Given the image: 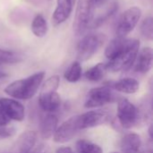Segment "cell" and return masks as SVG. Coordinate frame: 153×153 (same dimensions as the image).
Segmentation results:
<instances>
[{
  "label": "cell",
  "instance_id": "ba28073f",
  "mask_svg": "<svg viewBox=\"0 0 153 153\" xmlns=\"http://www.w3.org/2000/svg\"><path fill=\"white\" fill-rule=\"evenodd\" d=\"M80 130L96 127L108 123L110 120V114L102 109L91 110L77 116Z\"/></svg>",
  "mask_w": 153,
  "mask_h": 153
},
{
  "label": "cell",
  "instance_id": "ac0fdd59",
  "mask_svg": "<svg viewBox=\"0 0 153 153\" xmlns=\"http://www.w3.org/2000/svg\"><path fill=\"white\" fill-rule=\"evenodd\" d=\"M59 84H60L59 75L55 74V75L50 76L43 83L41 90H40V92H39V99L46 98V97H48V96L54 94L55 92H57L56 91L59 87Z\"/></svg>",
  "mask_w": 153,
  "mask_h": 153
},
{
  "label": "cell",
  "instance_id": "d6986e66",
  "mask_svg": "<svg viewBox=\"0 0 153 153\" xmlns=\"http://www.w3.org/2000/svg\"><path fill=\"white\" fill-rule=\"evenodd\" d=\"M31 31L38 38H43L48 30V24L42 14H37L31 22Z\"/></svg>",
  "mask_w": 153,
  "mask_h": 153
},
{
  "label": "cell",
  "instance_id": "d6a6232c",
  "mask_svg": "<svg viewBox=\"0 0 153 153\" xmlns=\"http://www.w3.org/2000/svg\"><path fill=\"white\" fill-rule=\"evenodd\" d=\"M69 1H70V2H71V4H73V5H74V3H75V1H76V0H69Z\"/></svg>",
  "mask_w": 153,
  "mask_h": 153
},
{
  "label": "cell",
  "instance_id": "52a82bcc",
  "mask_svg": "<svg viewBox=\"0 0 153 153\" xmlns=\"http://www.w3.org/2000/svg\"><path fill=\"white\" fill-rule=\"evenodd\" d=\"M114 94L108 86H101L91 89L86 95L84 107L86 108H96L102 107L113 100Z\"/></svg>",
  "mask_w": 153,
  "mask_h": 153
},
{
  "label": "cell",
  "instance_id": "ffe728a7",
  "mask_svg": "<svg viewBox=\"0 0 153 153\" xmlns=\"http://www.w3.org/2000/svg\"><path fill=\"white\" fill-rule=\"evenodd\" d=\"M107 65L106 64L103 63H99L96 65L92 66L91 68L88 69L84 76L87 80L91 81V82H99L100 81L106 74L107 73Z\"/></svg>",
  "mask_w": 153,
  "mask_h": 153
},
{
  "label": "cell",
  "instance_id": "603a6c76",
  "mask_svg": "<svg viewBox=\"0 0 153 153\" xmlns=\"http://www.w3.org/2000/svg\"><path fill=\"white\" fill-rule=\"evenodd\" d=\"M118 9V4L115 2L113 4H111V5L108 8L107 12L104 14L100 15L99 17H97L95 20L92 21L91 27V28H98L100 26H101L104 22H106L108 21V19H109Z\"/></svg>",
  "mask_w": 153,
  "mask_h": 153
},
{
  "label": "cell",
  "instance_id": "44dd1931",
  "mask_svg": "<svg viewBox=\"0 0 153 153\" xmlns=\"http://www.w3.org/2000/svg\"><path fill=\"white\" fill-rule=\"evenodd\" d=\"M82 65L79 61H74L65 72L64 77L69 82H76L82 77Z\"/></svg>",
  "mask_w": 153,
  "mask_h": 153
},
{
  "label": "cell",
  "instance_id": "3957f363",
  "mask_svg": "<svg viewBox=\"0 0 153 153\" xmlns=\"http://www.w3.org/2000/svg\"><path fill=\"white\" fill-rule=\"evenodd\" d=\"M139 49L140 41L138 39H134L132 44L125 51L106 64L107 70L113 73L128 71L134 65Z\"/></svg>",
  "mask_w": 153,
  "mask_h": 153
},
{
  "label": "cell",
  "instance_id": "277c9868",
  "mask_svg": "<svg viewBox=\"0 0 153 153\" xmlns=\"http://www.w3.org/2000/svg\"><path fill=\"white\" fill-rule=\"evenodd\" d=\"M117 119L123 128L130 129L140 120L139 110L127 99H122L117 106Z\"/></svg>",
  "mask_w": 153,
  "mask_h": 153
},
{
  "label": "cell",
  "instance_id": "7a4b0ae2",
  "mask_svg": "<svg viewBox=\"0 0 153 153\" xmlns=\"http://www.w3.org/2000/svg\"><path fill=\"white\" fill-rule=\"evenodd\" d=\"M94 9V0H78L73 22V30L76 36L82 35L91 27Z\"/></svg>",
  "mask_w": 153,
  "mask_h": 153
},
{
  "label": "cell",
  "instance_id": "30bf717a",
  "mask_svg": "<svg viewBox=\"0 0 153 153\" xmlns=\"http://www.w3.org/2000/svg\"><path fill=\"white\" fill-rule=\"evenodd\" d=\"M0 106L10 121H22L25 117L24 106L14 99L2 98L0 99Z\"/></svg>",
  "mask_w": 153,
  "mask_h": 153
},
{
  "label": "cell",
  "instance_id": "f1b7e54d",
  "mask_svg": "<svg viewBox=\"0 0 153 153\" xmlns=\"http://www.w3.org/2000/svg\"><path fill=\"white\" fill-rule=\"evenodd\" d=\"M104 2H105V0H94L95 5H101Z\"/></svg>",
  "mask_w": 153,
  "mask_h": 153
},
{
  "label": "cell",
  "instance_id": "e0dca14e",
  "mask_svg": "<svg viewBox=\"0 0 153 153\" xmlns=\"http://www.w3.org/2000/svg\"><path fill=\"white\" fill-rule=\"evenodd\" d=\"M113 87L116 91L119 92L126 93V94H134L139 91L140 83L136 79L127 77L116 82Z\"/></svg>",
  "mask_w": 153,
  "mask_h": 153
},
{
  "label": "cell",
  "instance_id": "8fae6325",
  "mask_svg": "<svg viewBox=\"0 0 153 153\" xmlns=\"http://www.w3.org/2000/svg\"><path fill=\"white\" fill-rule=\"evenodd\" d=\"M38 134L34 131H26L19 135L15 141L11 153H30L36 144Z\"/></svg>",
  "mask_w": 153,
  "mask_h": 153
},
{
  "label": "cell",
  "instance_id": "1f68e13d",
  "mask_svg": "<svg viewBox=\"0 0 153 153\" xmlns=\"http://www.w3.org/2000/svg\"><path fill=\"white\" fill-rule=\"evenodd\" d=\"M6 76V74L4 73V72H2V71H0V79H2V78H4V77H5Z\"/></svg>",
  "mask_w": 153,
  "mask_h": 153
},
{
  "label": "cell",
  "instance_id": "2e32d148",
  "mask_svg": "<svg viewBox=\"0 0 153 153\" xmlns=\"http://www.w3.org/2000/svg\"><path fill=\"white\" fill-rule=\"evenodd\" d=\"M142 146V139L139 134L130 133L126 134L120 143L121 152L123 153H138Z\"/></svg>",
  "mask_w": 153,
  "mask_h": 153
},
{
  "label": "cell",
  "instance_id": "83f0119b",
  "mask_svg": "<svg viewBox=\"0 0 153 153\" xmlns=\"http://www.w3.org/2000/svg\"><path fill=\"white\" fill-rule=\"evenodd\" d=\"M56 153H74L70 147H60L56 150Z\"/></svg>",
  "mask_w": 153,
  "mask_h": 153
},
{
  "label": "cell",
  "instance_id": "9c48e42d",
  "mask_svg": "<svg viewBox=\"0 0 153 153\" xmlns=\"http://www.w3.org/2000/svg\"><path fill=\"white\" fill-rule=\"evenodd\" d=\"M80 131L77 116L70 117L65 121L59 127L56 128L53 139L56 143H65L72 140L74 135Z\"/></svg>",
  "mask_w": 153,
  "mask_h": 153
},
{
  "label": "cell",
  "instance_id": "836d02e7",
  "mask_svg": "<svg viewBox=\"0 0 153 153\" xmlns=\"http://www.w3.org/2000/svg\"><path fill=\"white\" fill-rule=\"evenodd\" d=\"M110 153H117V152H110Z\"/></svg>",
  "mask_w": 153,
  "mask_h": 153
},
{
  "label": "cell",
  "instance_id": "4dcf8cb0",
  "mask_svg": "<svg viewBox=\"0 0 153 153\" xmlns=\"http://www.w3.org/2000/svg\"><path fill=\"white\" fill-rule=\"evenodd\" d=\"M138 153H152V150H144L143 152H139Z\"/></svg>",
  "mask_w": 153,
  "mask_h": 153
},
{
  "label": "cell",
  "instance_id": "5bb4252c",
  "mask_svg": "<svg viewBox=\"0 0 153 153\" xmlns=\"http://www.w3.org/2000/svg\"><path fill=\"white\" fill-rule=\"evenodd\" d=\"M58 124L57 117L53 113H47L40 120L39 134L42 139H49L53 137Z\"/></svg>",
  "mask_w": 153,
  "mask_h": 153
},
{
  "label": "cell",
  "instance_id": "cb8c5ba5",
  "mask_svg": "<svg viewBox=\"0 0 153 153\" xmlns=\"http://www.w3.org/2000/svg\"><path fill=\"white\" fill-rule=\"evenodd\" d=\"M140 32L142 36L148 39L152 40L153 39V19L152 16L146 17L140 25Z\"/></svg>",
  "mask_w": 153,
  "mask_h": 153
},
{
  "label": "cell",
  "instance_id": "4fadbf2b",
  "mask_svg": "<svg viewBox=\"0 0 153 153\" xmlns=\"http://www.w3.org/2000/svg\"><path fill=\"white\" fill-rule=\"evenodd\" d=\"M134 39L126 38H116L112 39L105 48V56L108 60H112L125 51L133 42Z\"/></svg>",
  "mask_w": 153,
  "mask_h": 153
},
{
  "label": "cell",
  "instance_id": "f546056e",
  "mask_svg": "<svg viewBox=\"0 0 153 153\" xmlns=\"http://www.w3.org/2000/svg\"><path fill=\"white\" fill-rule=\"evenodd\" d=\"M149 134H150V137L152 138V126H150V129H149Z\"/></svg>",
  "mask_w": 153,
  "mask_h": 153
},
{
  "label": "cell",
  "instance_id": "7c38bea8",
  "mask_svg": "<svg viewBox=\"0 0 153 153\" xmlns=\"http://www.w3.org/2000/svg\"><path fill=\"white\" fill-rule=\"evenodd\" d=\"M153 51L150 47L143 48L137 54L134 62V71L140 74H147L152 67Z\"/></svg>",
  "mask_w": 153,
  "mask_h": 153
},
{
  "label": "cell",
  "instance_id": "5b68a950",
  "mask_svg": "<svg viewBox=\"0 0 153 153\" xmlns=\"http://www.w3.org/2000/svg\"><path fill=\"white\" fill-rule=\"evenodd\" d=\"M142 16V10L137 6H132L126 9L117 24V38H126L138 24Z\"/></svg>",
  "mask_w": 153,
  "mask_h": 153
},
{
  "label": "cell",
  "instance_id": "8992f818",
  "mask_svg": "<svg viewBox=\"0 0 153 153\" xmlns=\"http://www.w3.org/2000/svg\"><path fill=\"white\" fill-rule=\"evenodd\" d=\"M102 39L98 34L85 35L77 45V59L78 61H86L90 59L100 48Z\"/></svg>",
  "mask_w": 153,
  "mask_h": 153
},
{
  "label": "cell",
  "instance_id": "7402d4cb",
  "mask_svg": "<svg viewBox=\"0 0 153 153\" xmlns=\"http://www.w3.org/2000/svg\"><path fill=\"white\" fill-rule=\"evenodd\" d=\"M76 151L77 153H103L100 146L87 140H79L76 143Z\"/></svg>",
  "mask_w": 153,
  "mask_h": 153
},
{
  "label": "cell",
  "instance_id": "6da1fadb",
  "mask_svg": "<svg viewBox=\"0 0 153 153\" xmlns=\"http://www.w3.org/2000/svg\"><path fill=\"white\" fill-rule=\"evenodd\" d=\"M45 77L44 72H38L32 75L14 81L8 84L4 91L14 100H29L35 96Z\"/></svg>",
  "mask_w": 153,
  "mask_h": 153
},
{
  "label": "cell",
  "instance_id": "4316f807",
  "mask_svg": "<svg viewBox=\"0 0 153 153\" xmlns=\"http://www.w3.org/2000/svg\"><path fill=\"white\" fill-rule=\"evenodd\" d=\"M9 123H10V120L5 116V114L4 113V111L0 106V126H7Z\"/></svg>",
  "mask_w": 153,
  "mask_h": 153
},
{
  "label": "cell",
  "instance_id": "9a60e30c",
  "mask_svg": "<svg viewBox=\"0 0 153 153\" xmlns=\"http://www.w3.org/2000/svg\"><path fill=\"white\" fill-rule=\"evenodd\" d=\"M73 4L69 0H56V7L52 16V22L55 26L65 22L70 16Z\"/></svg>",
  "mask_w": 153,
  "mask_h": 153
},
{
  "label": "cell",
  "instance_id": "d4e9b609",
  "mask_svg": "<svg viewBox=\"0 0 153 153\" xmlns=\"http://www.w3.org/2000/svg\"><path fill=\"white\" fill-rule=\"evenodd\" d=\"M16 133V130L13 126H0V140L7 139L13 136Z\"/></svg>",
  "mask_w": 153,
  "mask_h": 153
},
{
  "label": "cell",
  "instance_id": "484cf974",
  "mask_svg": "<svg viewBox=\"0 0 153 153\" xmlns=\"http://www.w3.org/2000/svg\"><path fill=\"white\" fill-rule=\"evenodd\" d=\"M30 153H50V149L48 147V145L40 144Z\"/></svg>",
  "mask_w": 153,
  "mask_h": 153
}]
</instances>
